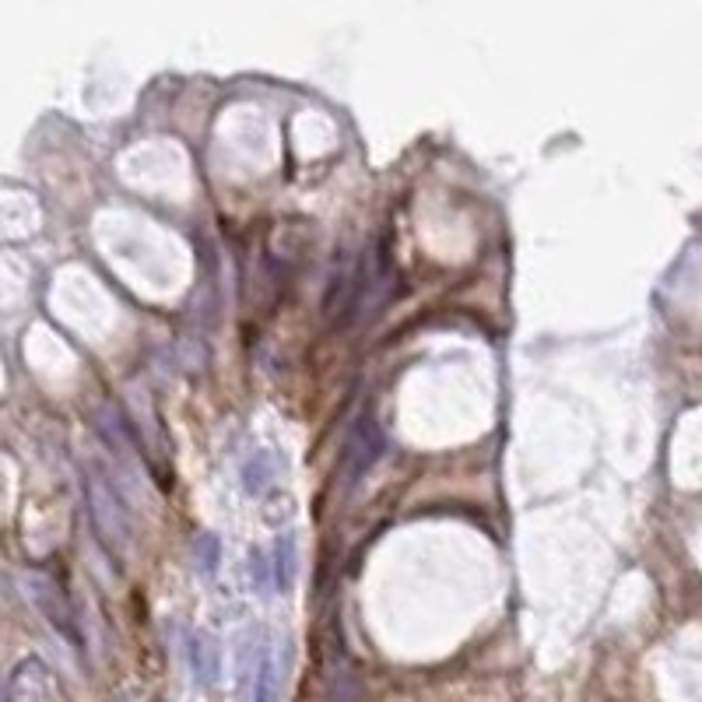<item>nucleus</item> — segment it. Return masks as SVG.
Returning a JSON list of instances; mask_svg holds the SVG:
<instances>
[{
	"label": "nucleus",
	"instance_id": "5",
	"mask_svg": "<svg viewBox=\"0 0 702 702\" xmlns=\"http://www.w3.org/2000/svg\"><path fill=\"white\" fill-rule=\"evenodd\" d=\"M190 664H194V678L201 685H215L218 678V646L211 643L204 632L190 636Z\"/></svg>",
	"mask_w": 702,
	"mask_h": 702
},
{
	"label": "nucleus",
	"instance_id": "2",
	"mask_svg": "<svg viewBox=\"0 0 702 702\" xmlns=\"http://www.w3.org/2000/svg\"><path fill=\"white\" fill-rule=\"evenodd\" d=\"M32 601L39 604V611L46 615V622L53 625V629L60 632V636H67L74 646H81V636H78V625H74V611L67 608V601L64 597L53 590V583L50 580H36L32 583Z\"/></svg>",
	"mask_w": 702,
	"mask_h": 702
},
{
	"label": "nucleus",
	"instance_id": "1",
	"mask_svg": "<svg viewBox=\"0 0 702 702\" xmlns=\"http://www.w3.org/2000/svg\"><path fill=\"white\" fill-rule=\"evenodd\" d=\"M383 446L387 443H383V436H380V425L373 422V415H362L359 425L351 429L348 443H344V457H341L344 485H355V481L380 460Z\"/></svg>",
	"mask_w": 702,
	"mask_h": 702
},
{
	"label": "nucleus",
	"instance_id": "4",
	"mask_svg": "<svg viewBox=\"0 0 702 702\" xmlns=\"http://www.w3.org/2000/svg\"><path fill=\"white\" fill-rule=\"evenodd\" d=\"M295 583V538L292 534H281L271 548V587L278 594H288Z\"/></svg>",
	"mask_w": 702,
	"mask_h": 702
},
{
	"label": "nucleus",
	"instance_id": "6",
	"mask_svg": "<svg viewBox=\"0 0 702 702\" xmlns=\"http://www.w3.org/2000/svg\"><path fill=\"white\" fill-rule=\"evenodd\" d=\"M271 481H274V457H271V453L257 450L253 457H246V464H243V488H246V492H250V495L267 492Z\"/></svg>",
	"mask_w": 702,
	"mask_h": 702
},
{
	"label": "nucleus",
	"instance_id": "3",
	"mask_svg": "<svg viewBox=\"0 0 702 702\" xmlns=\"http://www.w3.org/2000/svg\"><path fill=\"white\" fill-rule=\"evenodd\" d=\"M281 664H278V653L271 646L260 650V667H257V681H253V702H278L281 695Z\"/></svg>",
	"mask_w": 702,
	"mask_h": 702
},
{
	"label": "nucleus",
	"instance_id": "7",
	"mask_svg": "<svg viewBox=\"0 0 702 702\" xmlns=\"http://www.w3.org/2000/svg\"><path fill=\"white\" fill-rule=\"evenodd\" d=\"M201 548H204V573H211V569H215V559H218L215 538H201Z\"/></svg>",
	"mask_w": 702,
	"mask_h": 702
}]
</instances>
